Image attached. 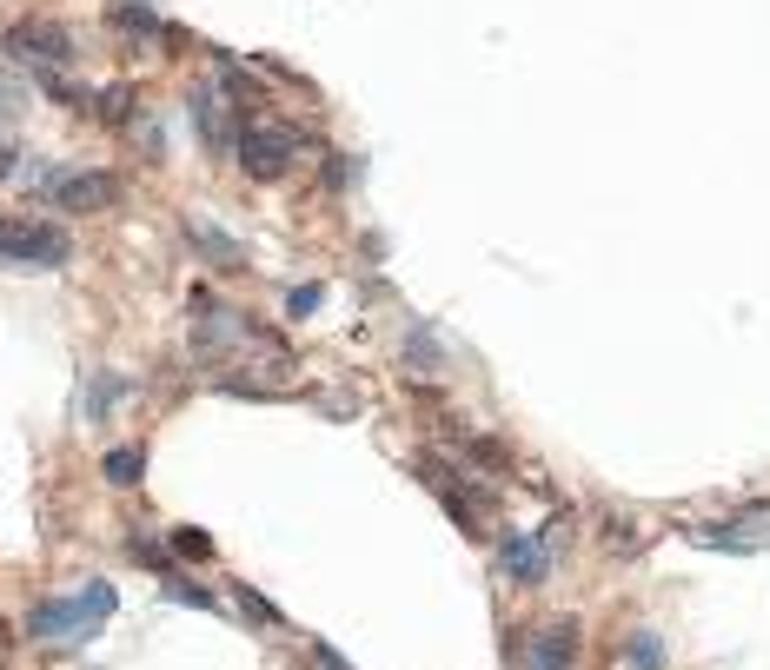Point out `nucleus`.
<instances>
[{"label": "nucleus", "mask_w": 770, "mask_h": 670, "mask_svg": "<svg viewBox=\"0 0 770 670\" xmlns=\"http://www.w3.org/2000/svg\"><path fill=\"white\" fill-rule=\"evenodd\" d=\"M306 140H312L306 126L273 120V113H253V120H239L233 153H239V173H246V179H279V173L299 159V146H306Z\"/></svg>", "instance_id": "f257e3e1"}, {"label": "nucleus", "mask_w": 770, "mask_h": 670, "mask_svg": "<svg viewBox=\"0 0 770 670\" xmlns=\"http://www.w3.org/2000/svg\"><path fill=\"white\" fill-rule=\"evenodd\" d=\"M113 618V585L106 578H93L80 598H47V605H33V618H27V631L33 638H66V645H80V638H93V625H106Z\"/></svg>", "instance_id": "f03ea898"}, {"label": "nucleus", "mask_w": 770, "mask_h": 670, "mask_svg": "<svg viewBox=\"0 0 770 670\" xmlns=\"http://www.w3.org/2000/svg\"><path fill=\"white\" fill-rule=\"evenodd\" d=\"M66 252H73V239L53 219H0V266L47 272V266H66Z\"/></svg>", "instance_id": "7ed1b4c3"}, {"label": "nucleus", "mask_w": 770, "mask_h": 670, "mask_svg": "<svg viewBox=\"0 0 770 670\" xmlns=\"http://www.w3.org/2000/svg\"><path fill=\"white\" fill-rule=\"evenodd\" d=\"M0 47L13 53V60H33L40 73H53V66H73V33L60 27V20H13L7 33H0Z\"/></svg>", "instance_id": "20e7f679"}, {"label": "nucleus", "mask_w": 770, "mask_h": 670, "mask_svg": "<svg viewBox=\"0 0 770 670\" xmlns=\"http://www.w3.org/2000/svg\"><path fill=\"white\" fill-rule=\"evenodd\" d=\"M419 485H432V492H439V505L459 518V532H472V538L485 532V492H479V485H465V478H459V465H445V458H432V452H425V458H419Z\"/></svg>", "instance_id": "39448f33"}, {"label": "nucleus", "mask_w": 770, "mask_h": 670, "mask_svg": "<svg viewBox=\"0 0 770 670\" xmlns=\"http://www.w3.org/2000/svg\"><path fill=\"white\" fill-rule=\"evenodd\" d=\"M186 106H193V133H199L213 153H233V140H239V126H233V93H226V86H193Z\"/></svg>", "instance_id": "423d86ee"}, {"label": "nucleus", "mask_w": 770, "mask_h": 670, "mask_svg": "<svg viewBox=\"0 0 770 670\" xmlns=\"http://www.w3.org/2000/svg\"><path fill=\"white\" fill-rule=\"evenodd\" d=\"M113 193H120L113 173H53L47 179V199L60 213H100V206H113Z\"/></svg>", "instance_id": "0eeeda50"}, {"label": "nucleus", "mask_w": 770, "mask_h": 670, "mask_svg": "<svg viewBox=\"0 0 770 670\" xmlns=\"http://www.w3.org/2000/svg\"><path fill=\"white\" fill-rule=\"evenodd\" d=\"M499 571H505L512 585H525V591L545 585V578H552V538H545V532H532V538L512 532V538L499 545Z\"/></svg>", "instance_id": "6e6552de"}, {"label": "nucleus", "mask_w": 770, "mask_h": 670, "mask_svg": "<svg viewBox=\"0 0 770 670\" xmlns=\"http://www.w3.org/2000/svg\"><path fill=\"white\" fill-rule=\"evenodd\" d=\"M525 670H578V625H572V618H558V625L532 631Z\"/></svg>", "instance_id": "1a4fd4ad"}, {"label": "nucleus", "mask_w": 770, "mask_h": 670, "mask_svg": "<svg viewBox=\"0 0 770 670\" xmlns=\"http://www.w3.org/2000/svg\"><path fill=\"white\" fill-rule=\"evenodd\" d=\"M186 239L206 252V266H219V272H239L246 266V246L233 239V233H219V226H206V219H186Z\"/></svg>", "instance_id": "9d476101"}, {"label": "nucleus", "mask_w": 770, "mask_h": 670, "mask_svg": "<svg viewBox=\"0 0 770 670\" xmlns=\"http://www.w3.org/2000/svg\"><path fill=\"white\" fill-rule=\"evenodd\" d=\"M106 27L126 33V40H160L166 33L160 7H146V0H106Z\"/></svg>", "instance_id": "9b49d317"}, {"label": "nucleus", "mask_w": 770, "mask_h": 670, "mask_svg": "<svg viewBox=\"0 0 770 670\" xmlns=\"http://www.w3.org/2000/svg\"><path fill=\"white\" fill-rule=\"evenodd\" d=\"M100 472H106V485L133 492V485H140V472H146V445H113V452L100 458Z\"/></svg>", "instance_id": "f8f14e48"}, {"label": "nucleus", "mask_w": 770, "mask_h": 670, "mask_svg": "<svg viewBox=\"0 0 770 670\" xmlns=\"http://www.w3.org/2000/svg\"><path fill=\"white\" fill-rule=\"evenodd\" d=\"M86 100H93V120H106V126H133V120H140L133 86H100V93H86Z\"/></svg>", "instance_id": "ddd939ff"}, {"label": "nucleus", "mask_w": 770, "mask_h": 670, "mask_svg": "<svg viewBox=\"0 0 770 670\" xmlns=\"http://www.w3.org/2000/svg\"><path fill=\"white\" fill-rule=\"evenodd\" d=\"M153 585H160V598H173V605H193V611H219V605H213V591H206V585H193V578H186V571H173V565H166Z\"/></svg>", "instance_id": "4468645a"}, {"label": "nucleus", "mask_w": 770, "mask_h": 670, "mask_svg": "<svg viewBox=\"0 0 770 670\" xmlns=\"http://www.w3.org/2000/svg\"><path fill=\"white\" fill-rule=\"evenodd\" d=\"M120 399H126V379H120V372H93V379H86V419L113 412Z\"/></svg>", "instance_id": "2eb2a0df"}, {"label": "nucleus", "mask_w": 770, "mask_h": 670, "mask_svg": "<svg viewBox=\"0 0 770 670\" xmlns=\"http://www.w3.org/2000/svg\"><path fill=\"white\" fill-rule=\"evenodd\" d=\"M625 658L638 670H665V645L651 638V631H632V645H625Z\"/></svg>", "instance_id": "dca6fc26"}, {"label": "nucleus", "mask_w": 770, "mask_h": 670, "mask_svg": "<svg viewBox=\"0 0 770 670\" xmlns=\"http://www.w3.org/2000/svg\"><path fill=\"white\" fill-rule=\"evenodd\" d=\"M239 611H246L253 625H266V631H279V625H286V618H279V605H266L253 585H239Z\"/></svg>", "instance_id": "f3484780"}, {"label": "nucleus", "mask_w": 770, "mask_h": 670, "mask_svg": "<svg viewBox=\"0 0 770 670\" xmlns=\"http://www.w3.org/2000/svg\"><path fill=\"white\" fill-rule=\"evenodd\" d=\"M405 359H412L419 372H439V339H432V332H412V346H405Z\"/></svg>", "instance_id": "a211bd4d"}, {"label": "nucleus", "mask_w": 770, "mask_h": 670, "mask_svg": "<svg viewBox=\"0 0 770 670\" xmlns=\"http://www.w3.org/2000/svg\"><path fill=\"white\" fill-rule=\"evenodd\" d=\"M173 552H179V558H213V538L193 532V525H179V532H173Z\"/></svg>", "instance_id": "6ab92c4d"}, {"label": "nucleus", "mask_w": 770, "mask_h": 670, "mask_svg": "<svg viewBox=\"0 0 770 670\" xmlns=\"http://www.w3.org/2000/svg\"><path fill=\"white\" fill-rule=\"evenodd\" d=\"M319 299H326V292H319V286H292V299H286V306H292V319H306V312H312V306H319Z\"/></svg>", "instance_id": "aec40b11"}, {"label": "nucleus", "mask_w": 770, "mask_h": 670, "mask_svg": "<svg viewBox=\"0 0 770 670\" xmlns=\"http://www.w3.org/2000/svg\"><path fill=\"white\" fill-rule=\"evenodd\" d=\"M605 545H612V552H632L638 538H632V525H625V518H605Z\"/></svg>", "instance_id": "412c9836"}, {"label": "nucleus", "mask_w": 770, "mask_h": 670, "mask_svg": "<svg viewBox=\"0 0 770 670\" xmlns=\"http://www.w3.org/2000/svg\"><path fill=\"white\" fill-rule=\"evenodd\" d=\"M13 166H20V153H13V146H0V179H7Z\"/></svg>", "instance_id": "4be33fe9"}, {"label": "nucleus", "mask_w": 770, "mask_h": 670, "mask_svg": "<svg viewBox=\"0 0 770 670\" xmlns=\"http://www.w3.org/2000/svg\"><path fill=\"white\" fill-rule=\"evenodd\" d=\"M7 113H13V86L0 80V120H7Z\"/></svg>", "instance_id": "5701e85b"}]
</instances>
